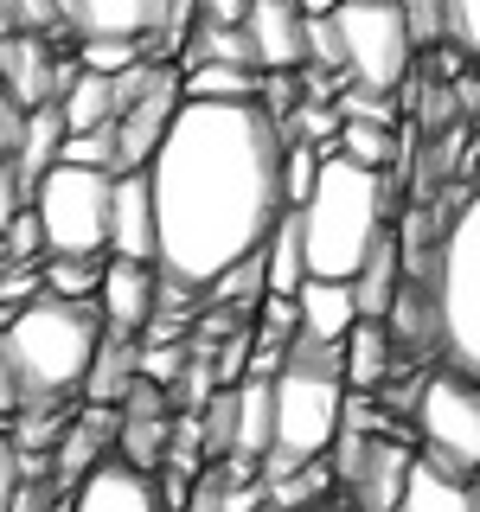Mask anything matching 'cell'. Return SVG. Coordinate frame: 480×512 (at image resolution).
Listing matches in <instances>:
<instances>
[{
	"mask_svg": "<svg viewBox=\"0 0 480 512\" xmlns=\"http://www.w3.org/2000/svg\"><path fill=\"white\" fill-rule=\"evenodd\" d=\"M269 487V506H282V512H308L314 500H327L333 493V468L327 461H301V468H288V474H276V480H263Z\"/></svg>",
	"mask_w": 480,
	"mask_h": 512,
	"instance_id": "83f0119b",
	"label": "cell"
},
{
	"mask_svg": "<svg viewBox=\"0 0 480 512\" xmlns=\"http://www.w3.org/2000/svg\"><path fill=\"white\" fill-rule=\"evenodd\" d=\"M340 0H301V13H333Z\"/></svg>",
	"mask_w": 480,
	"mask_h": 512,
	"instance_id": "74e56055",
	"label": "cell"
},
{
	"mask_svg": "<svg viewBox=\"0 0 480 512\" xmlns=\"http://www.w3.org/2000/svg\"><path fill=\"white\" fill-rule=\"evenodd\" d=\"M58 109H64V128H109L116 122V77L77 64L71 84L58 90Z\"/></svg>",
	"mask_w": 480,
	"mask_h": 512,
	"instance_id": "cb8c5ba5",
	"label": "cell"
},
{
	"mask_svg": "<svg viewBox=\"0 0 480 512\" xmlns=\"http://www.w3.org/2000/svg\"><path fill=\"white\" fill-rule=\"evenodd\" d=\"M359 320V301H352V282L340 276H308L295 288V333L314 346H340Z\"/></svg>",
	"mask_w": 480,
	"mask_h": 512,
	"instance_id": "2e32d148",
	"label": "cell"
},
{
	"mask_svg": "<svg viewBox=\"0 0 480 512\" xmlns=\"http://www.w3.org/2000/svg\"><path fill=\"white\" fill-rule=\"evenodd\" d=\"M180 359H186L180 346H154V340H148L135 365H141V378H154V384H173V372H180Z\"/></svg>",
	"mask_w": 480,
	"mask_h": 512,
	"instance_id": "e575fe53",
	"label": "cell"
},
{
	"mask_svg": "<svg viewBox=\"0 0 480 512\" xmlns=\"http://www.w3.org/2000/svg\"><path fill=\"white\" fill-rule=\"evenodd\" d=\"M333 32H340V64L352 90L391 96L416 64V39L397 0H340L333 7Z\"/></svg>",
	"mask_w": 480,
	"mask_h": 512,
	"instance_id": "52a82bcc",
	"label": "cell"
},
{
	"mask_svg": "<svg viewBox=\"0 0 480 512\" xmlns=\"http://www.w3.org/2000/svg\"><path fill=\"white\" fill-rule=\"evenodd\" d=\"M109 256L154 263V192H148V167L116 173V186H109Z\"/></svg>",
	"mask_w": 480,
	"mask_h": 512,
	"instance_id": "9a60e30c",
	"label": "cell"
},
{
	"mask_svg": "<svg viewBox=\"0 0 480 512\" xmlns=\"http://www.w3.org/2000/svg\"><path fill=\"white\" fill-rule=\"evenodd\" d=\"M256 512H282V506H256Z\"/></svg>",
	"mask_w": 480,
	"mask_h": 512,
	"instance_id": "f35d334b",
	"label": "cell"
},
{
	"mask_svg": "<svg viewBox=\"0 0 480 512\" xmlns=\"http://www.w3.org/2000/svg\"><path fill=\"white\" fill-rule=\"evenodd\" d=\"M429 308H436V359L461 378H480V180L448 205L436 231Z\"/></svg>",
	"mask_w": 480,
	"mask_h": 512,
	"instance_id": "5b68a950",
	"label": "cell"
},
{
	"mask_svg": "<svg viewBox=\"0 0 480 512\" xmlns=\"http://www.w3.org/2000/svg\"><path fill=\"white\" fill-rule=\"evenodd\" d=\"M154 192V269L160 301L205 295L237 256L263 250L288 212L282 199V122L256 96L199 103L186 96L148 160Z\"/></svg>",
	"mask_w": 480,
	"mask_h": 512,
	"instance_id": "6da1fadb",
	"label": "cell"
},
{
	"mask_svg": "<svg viewBox=\"0 0 480 512\" xmlns=\"http://www.w3.org/2000/svg\"><path fill=\"white\" fill-rule=\"evenodd\" d=\"M237 26L250 39L256 71H301L308 64V13H301V0H250V13Z\"/></svg>",
	"mask_w": 480,
	"mask_h": 512,
	"instance_id": "4fadbf2b",
	"label": "cell"
},
{
	"mask_svg": "<svg viewBox=\"0 0 480 512\" xmlns=\"http://www.w3.org/2000/svg\"><path fill=\"white\" fill-rule=\"evenodd\" d=\"M13 493H20V448H13L7 423H0V512L13 506Z\"/></svg>",
	"mask_w": 480,
	"mask_h": 512,
	"instance_id": "d590c367",
	"label": "cell"
},
{
	"mask_svg": "<svg viewBox=\"0 0 480 512\" xmlns=\"http://www.w3.org/2000/svg\"><path fill=\"white\" fill-rule=\"evenodd\" d=\"M109 186H116L109 167H71V160H52L32 180L26 205L39 218L45 256H109Z\"/></svg>",
	"mask_w": 480,
	"mask_h": 512,
	"instance_id": "8992f818",
	"label": "cell"
},
{
	"mask_svg": "<svg viewBox=\"0 0 480 512\" xmlns=\"http://www.w3.org/2000/svg\"><path fill=\"white\" fill-rule=\"evenodd\" d=\"M397 282H404V244H397L391 231L372 244V256L359 263V276H352V301H359L365 320H384L397 301Z\"/></svg>",
	"mask_w": 480,
	"mask_h": 512,
	"instance_id": "44dd1931",
	"label": "cell"
},
{
	"mask_svg": "<svg viewBox=\"0 0 480 512\" xmlns=\"http://www.w3.org/2000/svg\"><path fill=\"white\" fill-rule=\"evenodd\" d=\"M141 352H135V340L128 333H109L103 327V346H96V359H90V378H84V391L96 397V404H122L128 397V384L141 378Z\"/></svg>",
	"mask_w": 480,
	"mask_h": 512,
	"instance_id": "d4e9b609",
	"label": "cell"
},
{
	"mask_svg": "<svg viewBox=\"0 0 480 512\" xmlns=\"http://www.w3.org/2000/svg\"><path fill=\"white\" fill-rule=\"evenodd\" d=\"M71 71H77V58L58 64L45 32H13V39H0V96H13L20 109L58 103V90L71 84Z\"/></svg>",
	"mask_w": 480,
	"mask_h": 512,
	"instance_id": "7c38bea8",
	"label": "cell"
},
{
	"mask_svg": "<svg viewBox=\"0 0 480 512\" xmlns=\"http://www.w3.org/2000/svg\"><path fill=\"white\" fill-rule=\"evenodd\" d=\"M442 45L480 64V0H442Z\"/></svg>",
	"mask_w": 480,
	"mask_h": 512,
	"instance_id": "f546056e",
	"label": "cell"
},
{
	"mask_svg": "<svg viewBox=\"0 0 480 512\" xmlns=\"http://www.w3.org/2000/svg\"><path fill=\"white\" fill-rule=\"evenodd\" d=\"M180 512H231V474H199L186 487Z\"/></svg>",
	"mask_w": 480,
	"mask_h": 512,
	"instance_id": "836d02e7",
	"label": "cell"
},
{
	"mask_svg": "<svg viewBox=\"0 0 480 512\" xmlns=\"http://www.w3.org/2000/svg\"><path fill=\"white\" fill-rule=\"evenodd\" d=\"M71 512H173L160 500V480L122 455H103L96 468L71 487Z\"/></svg>",
	"mask_w": 480,
	"mask_h": 512,
	"instance_id": "5bb4252c",
	"label": "cell"
},
{
	"mask_svg": "<svg viewBox=\"0 0 480 512\" xmlns=\"http://www.w3.org/2000/svg\"><path fill=\"white\" fill-rule=\"evenodd\" d=\"M199 13L205 20H224V26H237L250 13V0H199Z\"/></svg>",
	"mask_w": 480,
	"mask_h": 512,
	"instance_id": "8d00e7d4",
	"label": "cell"
},
{
	"mask_svg": "<svg viewBox=\"0 0 480 512\" xmlns=\"http://www.w3.org/2000/svg\"><path fill=\"white\" fill-rule=\"evenodd\" d=\"M96 314H103L109 333H148L154 314H160V269L154 263H135V256H109L103 263V282H96Z\"/></svg>",
	"mask_w": 480,
	"mask_h": 512,
	"instance_id": "8fae6325",
	"label": "cell"
},
{
	"mask_svg": "<svg viewBox=\"0 0 480 512\" xmlns=\"http://www.w3.org/2000/svg\"><path fill=\"white\" fill-rule=\"evenodd\" d=\"M103 346V314L96 301H71V295H26L20 308H7L0 320V359H7L20 404H64L84 391L90 359Z\"/></svg>",
	"mask_w": 480,
	"mask_h": 512,
	"instance_id": "7a4b0ae2",
	"label": "cell"
},
{
	"mask_svg": "<svg viewBox=\"0 0 480 512\" xmlns=\"http://www.w3.org/2000/svg\"><path fill=\"white\" fill-rule=\"evenodd\" d=\"M391 512H480V487H474V480H461V474H442L436 461L416 455Z\"/></svg>",
	"mask_w": 480,
	"mask_h": 512,
	"instance_id": "d6986e66",
	"label": "cell"
},
{
	"mask_svg": "<svg viewBox=\"0 0 480 512\" xmlns=\"http://www.w3.org/2000/svg\"><path fill=\"white\" fill-rule=\"evenodd\" d=\"M180 103H186L180 64H154V77L116 109V173L148 167L154 148H160V135H167V122L180 116Z\"/></svg>",
	"mask_w": 480,
	"mask_h": 512,
	"instance_id": "30bf717a",
	"label": "cell"
},
{
	"mask_svg": "<svg viewBox=\"0 0 480 512\" xmlns=\"http://www.w3.org/2000/svg\"><path fill=\"white\" fill-rule=\"evenodd\" d=\"M397 7H404V20H410L416 52H436L442 45V0H397Z\"/></svg>",
	"mask_w": 480,
	"mask_h": 512,
	"instance_id": "d6a6232c",
	"label": "cell"
},
{
	"mask_svg": "<svg viewBox=\"0 0 480 512\" xmlns=\"http://www.w3.org/2000/svg\"><path fill=\"white\" fill-rule=\"evenodd\" d=\"M96 282H103V256H45V269H39V288L71 295V301H90Z\"/></svg>",
	"mask_w": 480,
	"mask_h": 512,
	"instance_id": "f1b7e54d",
	"label": "cell"
},
{
	"mask_svg": "<svg viewBox=\"0 0 480 512\" xmlns=\"http://www.w3.org/2000/svg\"><path fill=\"white\" fill-rule=\"evenodd\" d=\"M269 442H276V384L250 372L231 391V455H237V468L256 461V455H269Z\"/></svg>",
	"mask_w": 480,
	"mask_h": 512,
	"instance_id": "ac0fdd59",
	"label": "cell"
},
{
	"mask_svg": "<svg viewBox=\"0 0 480 512\" xmlns=\"http://www.w3.org/2000/svg\"><path fill=\"white\" fill-rule=\"evenodd\" d=\"M320 154H327V148H314V141H282V199L288 205L308 199V186L320 173Z\"/></svg>",
	"mask_w": 480,
	"mask_h": 512,
	"instance_id": "4dcf8cb0",
	"label": "cell"
},
{
	"mask_svg": "<svg viewBox=\"0 0 480 512\" xmlns=\"http://www.w3.org/2000/svg\"><path fill=\"white\" fill-rule=\"evenodd\" d=\"M416 442H423V461H436L442 474L474 480L480 474V378L436 365L416 384Z\"/></svg>",
	"mask_w": 480,
	"mask_h": 512,
	"instance_id": "ba28073f",
	"label": "cell"
},
{
	"mask_svg": "<svg viewBox=\"0 0 480 512\" xmlns=\"http://www.w3.org/2000/svg\"><path fill=\"white\" fill-rule=\"evenodd\" d=\"M180 90L199 96V103H244V96L263 90V71L256 64H237V58H199L180 71Z\"/></svg>",
	"mask_w": 480,
	"mask_h": 512,
	"instance_id": "603a6c76",
	"label": "cell"
},
{
	"mask_svg": "<svg viewBox=\"0 0 480 512\" xmlns=\"http://www.w3.org/2000/svg\"><path fill=\"white\" fill-rule=\"evenodd\" d=\"M333 448H340L333 480L352 487V500H359L365 512H391L397 493H404V474H410V448H397V442H384V436H365L359 423H352V429L340 423Z\"/></svg>",
	"mask_w": 480,
	"mask_h": 512,
	"instance_id": "9c48e42d",
	"label": "cell"
},
{
	"mask_svg": "<svg viewBox=\"0 0 480 512\" xmlns=\"http://www.w3.org/2000/svg\"><path fill=\"white\" fill-rule=\"evenodd\" d=\"M276 442L263 455V480H276L301 461L327 455L333 436L346 423V372H340V346H314V340H288L276 365Z\"/></svg>",
	"mask_w": 480,
	"mask_h": 512,
	"instance_id": "277c9868",
	"label": "cell"
},
{
	"mask_svg": "<svg viewBox=\"0 0 480 512\" xmlns=\"http://www.w3.org/2000/svg\"><path fill=\"white\" fill-rule=\"evenodd\" d=\"M58 148H64V109H58V103H39V109H26L20 148H13V167H20L26 192H32V180H39V173L58 160Z\"/></svg>",
	"mask_w": 480,
	"mask_h": 512,
	"instance_id": "484cf974",
	"label": "cell"
},
{
	"mask_svg": "<svg viewBox=\"0 0 480 512\" xmlns=\"http://www.w3.org/2000/svg\"><path fill=\"white\" fill-rule=\"evenodd\" d=\"M135 58H141V39H77V64H84V71L116 77V71H128Z\"/></svg>",
	"mask_w": 480,
	"mask_h": 512,
	"instance_id": "1f68e13d",
	"label": "cell"
},
{
	"mask_svg": "<svg viewBox=\"0 0 480 512\" xmlns=\"http://www.w3.org/2000/svg\"><path fill=\"white\" fill-rule=\"evenodd\" d=\"M77 39H148L167 0H58Z\"/></svg>",
	"mask_w": 480,
	"mask_h": 512,
	"instance_id": "e0dca14e",
	"label": "cell"
},
{
	"mask_svg": "<svg viewBox=\"0 0 480 512\" xmlns=\"http://www.w3.org/2000/svg\"><path fill=\"white\" fill-rule=\"evenodd\" d=\"M301 212V244H308V276H340L352 282L359 263L372 256V244L391 231V186L378 167H359L340 148L320 154V173L308 186Z\"/></svg>",
	"mask_w": 480,
	"mask_h": 512,
	"instance_id": "3957f363",
	"label": "cell"
},
{
	"mask_svg": "<svg viewBox=\"0 0 480 512\" xmlns=\"http://www.w3.org/2000/svg\"><path fill=\"white\" fill-rule=\"evenodd\" d=\"M391 359H397V340H391V327L384 320H352V333L340 340V372L352 391H378L384 378H391Z\"/></svg>",
	"mask_w": 480,
	"mask_h": 512,
	"instance_id": "ffe728a7",
	"label": "cell"
},
{
	"mask_svg": "<svg viewBox=\"0 0 480 512\" xmlns=\"http://www.w3.org/2000/svg\"><path fill=\"white\" fill-rule=\"evenodd\" d=\"M103 442H109V423L103 416H71L64 436L52 442V493H71L96 461H103Z\"/></svg>",
	"mask_w": 480,
	"mask_h": 512,
	"instance_id": "7402d4cb",
	"label": "cell"
},
{
	"mask_svg": "<svg viewBox=\"0 0 480 512\" xmlns=\"http://www.w3.org/2000/svg\"><path fill=\"white\" fill-rule=\"evenodd\" d=\"M333 148H340L346 160H359V167L391 173L397 135H391V122H378V116H340V135H333Z\"/></svg>",
	"mask_w": 480,
	"mask_h": 512,
	"instance_id": "4316f807",
	"label": "cell"
}]
</instances>
